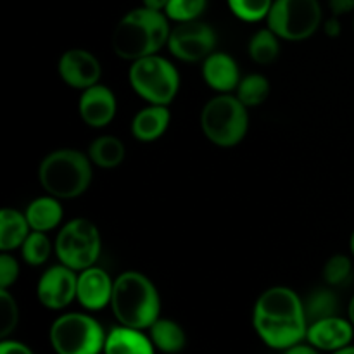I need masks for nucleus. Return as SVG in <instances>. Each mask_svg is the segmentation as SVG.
<instances>
[{"label": "nucleus", "mask_w": 354, "mask_h": 354, "mask_svg": "<svg viewBox=\"0 0 354 354\" xmlns=\"http://www.w3.org/2000/svg\"><path fill=\"white\" fill-rule=\"evenodd\" d=\"M308 325L304 301L290 287H270L256 299L252 327L268 348L286 353L306 339Z\"/></svg>", "instance_id": "nucleus-1"}, {"label": "nucleus", "mask_w": 354, "mask_h": 354, "mask_svg": "<svg viewBox=\"0 0 354 354\" xmlns=\"http://www.w3.org/2000/svg\"><path fill=\"white\" fill-rule=\"evenodd\" d=\"M169 19L161 10L142 6L124 14L111 37L114 54L123 61H137L147 55L159 54L168 45Z\"/></svg>", "instance_id": "nucleus-2"}, {"label": "nucleus", "mask_w": 354, "mask_h": 354, "mask_svg": "<svg viewBox=\"0 0 354 354\" xmlns=\"http://www.w3.org/2000/svg\"><path fill=\"white\" fill-rule=\"evenodd\" d=\"M111 310L121 325L149 330L161 315V297L147 275L128 270L114 279Z\"/></svg>", "instance_id": "nucleus-3"}, {"label": "nucleus", "mask_w": 354, "mask_h": 354, "mask_svg": "<svg viewBox=\"0 0 354 354\" xmlns=\"http://www.w3.org/2000/svg\"><path fill=\"white\" fill-rule=\"evenodd\" d=\"M93 162L78 149H57L38 165V182L45 194L57 199H76L88 190Z\"/></svg>", "instance_id": "nucleus-4"}, {"label": "nucleus", "mask_w": 354, "mask_h": 354, "mask_svg": "<svg viewBox=\"0 0 354 354\" xmlns=\"http://www.w3.org/2000/svg\"><path fill=\"white\" fill-rule=\"evenodd\" d=\"M249 107L232 93H218L201 111V130L216 147L230 149L241 144L249 130Z\"/></svg>", "instance_id": "nucleus-5"}, {"label": "nucleus", "mask_w": 354, "mask_h": 354, "mask_svg": "<svg viewBox=\"0 0 354 354\" xmlns=\"http://www.w3.org/2000/svg\"><path fill=\"white\" fill-rule=\"evenodd\" d=\"M128 82L133 92L149 104L169 106L180 90V73L171 61L159 54L131 62Z\"/></svg>", "instance_id": "nucleus-6"}, {"label": "nucleus", "mask_w": 354, "mask_h": 354, "mask_svg": "<svg viewBox=\"0 0 354 354\" xmlns=\"http://www.w3.org/2000/svg\"><path fill=\"white\" fill-rule=\"evenodd\" d=\"M106 332L88 313H64L48 330L52 349L59 354H95L104 351Z\"/></svg>", "instance_id": "nucleus-7"}, {"label": "nucleus", "mask_w": 354, "mask_h": 354, "mask_svg": "<svg viewBox=\"0 0 354 354\" xmlns=\"http://www.w3.org/2000/svg\"><path fill=\"white\" fill-rule=\"evenodd\" d=\"M54 249L59 263L82 272L97 263L102 252V237L93 221L73 218L59 230Z\"/></svg>", "instance_id": "nucleus-8"}, {"label": "nucleus", "mask_w": 354, "mask_h": 354, "mask_svg": "<svg viewBox=\"0 0 354 354\" xmlns=\"http://www.w3.org/2000/svg\"><path fill=\"white\" fill-rule=\"evenodd\" d=\"M324 10L318 0H273L266 23L280 40L304 41L322 26Z\"/></svg>", "instance_id": "nucleus-9"}, {"label": "nucleus", "mask_w": 354, "mask_h": 354, "mask_svg": "<svg viewBox=\"0 0 354 354\" xmlns=\"http://www.w3.org/2000/svg\"><path fill=\"white\" fill-rule=\"evenodd\" d=\"M218 35L211 24L201 19L183 21L171 28L168 40V50L173 57L182 62H203L216 50Z\"/></svg>", "instance_id": "nucleus-10"}, {"label": "nucleus", "mask_w": 354, "mask_h": 354, "mask_svg": "<svg viewBox=\"0 0 354 354\" xmlns=\"http://www.w3.org/2000/svg\"><path fill=\"white\" fill-rule=\"evenodd\" d=\"M76 289H78L76 270L59 263L45 270L38 279L37 299L47 310L61 311L76 299Z\"/></svg>", "instance_id": "nucleus-11"}, {"label": "nucleus", "mask_w": 354, "mask_h": 354, "mask_svg": "<svg viewBox=\"0 0 354 354\" xmlns=\"http://www.w3.org/2000/svg\"><path fill=\"white\" fill-rule=\"evenodd\" d=\"M57 71L66 85L76 90H85L100 82L102 66L86 48H69L59 59Z\"/></svg>", "instance_id": "nucleus-12"}, {"label": "nucleus", "mask_w": 354, "mask_h": 354, "mask_svg": "<svg viewBox=\"0 0 354 354\" xmlns=\"http://www.w3.org/2000/svg\"><path fill=\"white\" fill-rule=\"evenodd\" d=\"M118 111V100L113 90L102 83L82 90L78 99V113L85 124L92 128H104L113 123Z\"/></svg>", "instance_id": "nucleus-13"}, {"label": "nucleus", "mask_w": 354, "mask_h": 354, "mask_svg": "<svg viewBox=\"0 0 354 354\" xmlns=\"http://www.w3.org/2000/svg\"><path fill=\"white\" fill-rule=\"evenodd\" d=\"M354 337V325L351 320L334 315V317L322 318L308 325L306 341L318 351L337 353L344 346L351 344Z\"/></svg>", "instance_id": "nucleus-14"}, {"label": "nucleus", "mask_w": 354, "mask_h": 354, "mask_svg": "<svg viewBox=\"0 0 354 354\" xmlns=\"http://www.w3.org/2000/svg\"><path fill=\"white\" fill-rule=\"evenodd\" d=\"M114 280L107 275L106 270L99 266H90L78 273V289L76 301L86 311H100L111 304Z\"/></svg>", "instance_id": "nucleus-15"}, {"label": "nucleus", "mask_w": 354, "mask_h": 354, "mask_svg": "<svg viewBox=\"0 0 354 354\" xmlns=\"http://www.w3.org/2000/svg\"><path fill=\"white\" fill-rule=\"evenodd\" d=\"M201 75L209 88L220 93L234 92L242 78L237 61L227 52L218 50L204 59L201 66Z\"/></svg>", "instance_id": "nucleus-16"}, {"label": "nucleus", "mask_w": 354, "mask_h": 354, "mask_svg": "<svg viewBox=\"0 0 354 354\" xmlns=\"http://www.w3.org/2000/svg\"><path fill=\"white\" fill-rule=\"evenodd\" d=\"M156 351L151 337L144 330L128 325H116L106 335L104 353L107 354H152Z\"/></svg>", "instance_id": "nucleus-17"}, {"label": "nucleus", "mask_w": 354, "mask_h": 354, "mask_svg": "<svg viewBox=\"0 0 354 354\" xmlns=\"http://www.w3.org/2000/svg\"><path fill=\"white\" fill-rule=\"evenodd\" d=\"M171 121V113L168 106L149 104L133 116L130 130L133 138L140 142H154L166 133Z\"/></svg>", "instance_id": "nucleus-18"}, {"label": "nucleus", "mask_w": 354, "mask_h": 354, "mask_svg": "<svg viewBox=\"0 0 354 354\" xmlns=\"http://www.w3.org/2000/svg\"><path fill=\"white\" fill-rule=\"evenodd\" d=\"M59 201L61 199L47 194V196L37 197V199H33L28 204L24 214H26L31 230L45 232L47 234V232L54 230V228L61 225L64 209H62V204Z\"/></svg>", "instance_id": "nucleus-19"}, {"label": "nucleus", "mask_w": 354, "mask_h": 354, "mask_svg": "<svg viewBox=\"0 0 354 354\" xmlns=\"http://www.w3.org/2000/svg\"><path fill=\"white\" fill-rule=\"evenodd\" d=\"M30 232L26 214L12 207H3L0 211V251L10 252L21 249Z\"/></svg>", "instance_id": "nucleus-20"}, {"label": "nucleus", "mask_w": 354, "mask_h": 354, "mask_svg": "<svg viewBox=\"0 0 354 354\" xmlns=\"http://www.w3.org/2000/svg\"><path fill=\"white\" fill-rule=\"evenodd\" d=\"M149 337L161 353H180L187 346V334L182 325L169 318L159 317L149 327Z\"/></svg>", "instance_id": "nucleus-21"}, {"label": "nucleus", "mask_w": 354, "mask_h": 354, "mask_svg": "<svg viewBox=\"0 0 354 354\" xmlns=\"http://www.w3.org/2000/svg\"><path fill=\"white\" fill-rule=\"evenodd\" d=\"M124 156H127L124 144L114 135L97 137L88 147V158L92 159L93 166L102 169L118 168L124 161Z\"/></svg>", "instance_id": "nucleus-22"}, {"label": "nucleus", "mask_w": 354, "mask_h": 354, "mask_svg": "<svg viewBox=\"0 0 354 354\" xmlns=\"http://www.w3.org/2000/svg\"><path fill=\"white\" fill-rule=\"evenodd\" d=\"M248 54L256 64L270 66L279 59L280 38L268 26L265 30H258L249 40Z\"/></svg>", "instance_id": "nucleus-23"}, {"label": "nucleus", "mask_w": 354, "mask_h": 354, "mask_svg": "<svg viewBox=\"0 0 354 354\" xmlns=\"http://www.w3.org/2000/svg\"><path fill=\"white\" fill-rule=\"evenodd\" d=\"M235 95L239 97L245 107H258L268 99L270 95V82L266 76L259 73H251L241 78V83L235 88Z\"/></svg>", "instance_id": "nucleus-24"}, {"label": "nucleus", "mask_w": 354, "mask_h": 354, "mask_svg": "<svg viewBox=\"0 0 354 354\" xmlns=\"http://www.w3.org/2000/svg\"><path fill=\"white\" fill-rule=\"evenodd\" d=\"M304 301L308 324L339 315V299L330 289H315Z\"/></svg>", "instance_id": "nucleus-25"}, {"label": "nucleus", "mask_w": 354, "mask_h": 354, "mask_svg": "<svg viewBox=\"0 0 354 354\" xmlns=\"http://www.w3.org/2000/svg\"><path fill=\"white\" fill-rule=\"evenodd\" d=\"M52 254L50 239L45 232L31 230L26 241L21 245V258L30 266H41L48 261Z\"/></svg>", "instance_id": "nucleus-26"}, {"label": "nucleus", "mask_w": 354, "mask_h": 354, "mask_svg": "<svg viewBox=\"0 0 354 354\" xmlns=\"http://www.w3.org/2000/svg\"><path fill=\"white\" fill-rule=\"evenodd\" d=\"M228 9L245 23H258L266 19L270 9L273 6V0H227Z\"/></svg>", "instance_id": "nucleus-27"}, {"label": "nucleus", "mask_w": 354, "mask_h": 354, "mask_svg": "<svg viewBox=\"0 0 354 354\" xmlns=\"http://www.w3.org/2000/svg\"><path fill=\"white\" fill-rule=\"evenodd\" d=\"M207 0H169L165 14L169 21L183 23V21L199 19L204 14Z\"/></svg>", "instance_id": "nucleus-28"}, {"label": "nucleus", "mask_w": 354, "mask_h": 354, "mask_svg": "<svg viewBox=\"0 0 354 354\" xmlns=\"http://www.w3.org/2000/svg\"><path fill=\"white\" fill-rule=\"evenodd\" d=\"M353 275L351 258L346 254H334L327 259L324 266V280L327 286L337 287L349 282Z\"/></svg>", "instance_id": "nucleus-29"}, {"label": "nucleus", "mask_w": 354, "mask_h": 354, "mask_svg": "<svg viewBox=\"0 0 354 354\" xmlns=\"http://www.w3.org/2000/svg\"><path fill=\"white\" fill-rule=\"evenodd\" d=\"M19 324V308L9 289H0V339H7Z\"/></svg>", "instance_id": "nucleus-30"}, {"label": "nucleus", "mask_w": 354, "mask_h": 354, "mask_svg": "<svg viewBox=\"0 0 354 354\" xmlns=\"http://www.w3.org/2000/svg\"><path fill=\"white\" fill-rule=\"evenodd\" d=\"M19 279V263L9 252L0 254V289H10Z\"/></svg>", "instance_id": "nucleus-31"}, {"label": "nucleus", "mask_w": 354, "mask_h": 354, "mask_svg": "<svg viewBox=\"0 0 354 354\" xmlns=\"http://www.w3.org/2000/svg\"><path fill=\"white\" fill-rule=\"evenodd\" d=\"M0 353L2 354H31L33 349L30 346L23 344L21 341H10L9 337L2 339L0 342Z\"/></svg>", "instance_id": "nucleus-32"}, {"label": "nucleus", "mask_w": 354, "mask_h": 354, "mask_svg": "<svg viewBox=\"0 0 354 354\" xmlns=\"http://www.w3.org/2000/svg\"><path fill=\"white\" fill-rule=\"evenodd\" d=\"M328 7H330L334 16H346V14L354 10V0H328Z\"/></svg>", "instance_id": "nucleus-33"}, {"label": "nucleus", "mask_w": 354, "mask_h": 354, "mask_svg": "<svg viewBox=\"0 0 354 354\" xmlns=\"http://www.w3.org/2000/svg\"><path fill=\"white\" fill-rule=\"evenodd\" d=\"M324 31L327 37L337 38L342 31V24L341 21H339V16H334V14H332V17H328L324 23Z\"/></svg>", "instance_id": "nucleus-34"}, {"label": "nucleus", "mask_w": 354, "mask_h": 354, "mask_svg": "<svg viewBox=\"0 0 354 354\" xmlns=\"http://www.w3.org/2000/svg\"><path fill=\"white\" fill-rule=\"evenodd\" d=\"M315 353H318V349L315 348V346H311L306 339L297 342V344L290 346V348L286 351V354H315Z\"/></svg>", "instance_id": "nucleus-35"}, {"label": "nucleus", "mask_w": 354, "mask_h": 354, "mask_svg": "<svg viewBox=\"0 0 354 354\" xmlns=\"http://www.w3.org/2000/svg\"><path fill=\"white\" fill-rule=\"evenodd\" d=\"M168 2L169 0H142V3H144L145 7H149V9H154V10H161V12H165Z\"/></svg>", "instance_id": "nucleus-36"}, {"label": "nucleus", "mask_w": 354, "mask_h": 354, "mask_svg": "<svg viewBox=\"0 0 354 354\" xmlns=\"http://www.w3.org/2000/svg\"><path fill=\"white\" fill-rule=\"evenodd\" d=\"M348 318L351 320V324L354 325V296L353 299L349 301V306H348Z\"/></svg>", "instance_id": "nucleus-37"}, {"label": "nucleus", "mask_w": 354, "mask_h": 354, "mask_svg": "<svg viewBox=\"0 0 354 354\" xmlns=\"http://www.w3.org/2000/svg\"><path fill=\"white\" fill-rule=\"evenodd\" d=\"M337 354H354V346H351V344L344 346L342 349H339Z\"/></svg>", "instance_id": "nucleus-38"}, {"label": "nucleus", "mask_w": 354, "mask_h": 354, "mask_svg": "<svg viewBox=\"0 0 354 354\" xmlns=\"http://www.w3.org/2000/svg\"><path fill=\"white\" fill-rule=\"evenodd\" d=\"M349 249H351V254H353V258H354V230H353V234H351V239H349Z\"/></svg>", "instance_id": "nucleus-39"}, {"label": "nucleus", "mask_w": 354, "mask_h": 354, "mask_svg": "<svg viewBox=\"0 0 354 354\" xmlns=\"http://www.w3.org/2000/svg\"><path fill=\"white\" fill-rule=\"evenodd\" d=\"M353 26H354V23H353Z\"/></svg>", "instance_id": "nucleus-40"}]
</instances>
